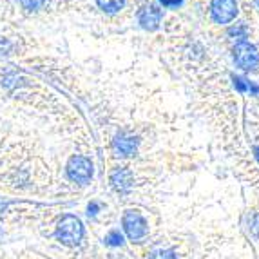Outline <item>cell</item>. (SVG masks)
I'll return each mask as SVG.
<instances>
[{
	"mask_svg": "<svg viewBox=\"0 0 259 259\" xmlns=\"http://www.w3.org/2000/svg\"><path fill=\"white\" fill-rule=\"evenodd\" d=\"M229 35L234 36V40H238L239 42H246V38H248V29H246V26H243V24H239V26H234L229 29Z\"/></svg>",
	"mask_w": 259,
	"mask_h": 259,
	"instance_id": "cell-11",
	"label": "cell"
},
{
	"mask_svg": "<svg viewBox=\"0 0 259 259\" xmlns=\"http://www.w3.org/2000/svg\"><path fill=\"white\" fill-rule=\"evenodd\" d=\"M105 245L109 246H121L123 245V236L120 234V230H111L105 238Z\"/></svg>",
	"mask_w": 259,
	"mask_h": 259,
	"instance_id": "cell-12",
	"label": "cell"
},
{
	"mask_svg": "<svg viewBox=\"0 0 259 259\" xmlns=\"http://www.w3.org/2000/svg\"><path fill=\"white\" fill-rule=\"evenodd\" d=\"M138 145L140 140L134 136V134L129 133H120L116 134V138L112 142V147H114V152L118 156H123V158H129V156H134L138 152Z\"/></svg>",
	"mask_w": 259,
	"mask_h": 259,
	"instance_id": "cell-7",
	"label": "cell"
},
{
	"mask_svg": "<svg viewBox=\"0 0 259 259\" xmlns=\"http://www.w3.org/2000/svg\"><path fill=\"white\" fill-rule=\"evenodd\" d=\"M100 210V205L96 201H91V203L87 205V216H96Z\"/></svg>",
	"mask_w": 259,
	"mask_h": 259,
	"instance_id": "cell-15",
	"label": "cell"
},
{
	"mask_svg": "<svg viewBox=\"0 0 259 259\" xmlns=\"http://www.w3.org/2000/svg\"><path fill=\"white\" fill-rule=\"evenodd\" d=\"M96 4L105 13H116L125 6V0H96Z\"/></svg>",
	"mask_w": 259,
	"mask_h": 259,
	"instance_id": "cell-9",
	"label": "cell"
},
{
	"mask_svg": "<svg viewBox=\"0 0 259 259\" xmlns=\"http://www.w3.org/2000/svg\"><path fill=\"white\" fill-rule=\"evenodd\" d=\"M22 8L29 11V13H35V11H40L48 6V0H20Z\"/></svg>",
	"mask_w": 259,
	"mask_h": 259,
	"instance_id": "cell-10",
	"label": "cell"
},
{
	"mask_svg": "<svg viewBox=\"0 0 259 259\" xmlns=\"http://www.w3.org/2000/svg\"><path fill=\"white\" fill-rule=\"evenodd\" d=\"M254 4H255V6H257V8H259V0H254Z\"/></svg>",
	"mask_w": 259,
	"mask_h": 259,
	"instance_id": "cell-17",
	"label": "cell"
},
{
	"mask_svg": "<svg viewBox=\"0 0 259 259\" xmlns=\"http://www.w3.org/2000/svg\"><path fill=\"white\" fill-rule=\"evenodd\" d=\"M149 259H176V252L170 248H158L152 252Z\"/></svg>",
	"mask_w": 259,
	"mask_h": 259,
	"instance_id": "cell-13",
	"label": "cell"
},
{
	"mask_svg": "<svg viewBox=\"0 0 259 259\" xmlns=\"http://www.w3.org/2000/svg\"><path fill=\"white\" fill-rule=\"evenodd\" d=\"M238 15V2L236 0H212L210 17L218 24H229Z\"/></svg>",
	"mask_w": 259,
	"mask_h": 259,
	"instance_id": "cell-5",
	"label": "cell"
},
{
	"mask_svg": "<svg viewBox=\"0 0 259 259\" xmlns=\"http://www.w3.org/2000/svg\"><path fill=\"white\" fill-rule=\"evenodd\" d=\"M232 56H234L236 65L243 71L254 69V67H257V64H259V51L254 44H250V42L236 44L232 49Z\"/></svg>",
	"mask_w": 259,
	"mask_h": 259,
	"instance_id": "cell-3",
	"label": "cell"
},
{
	"mask_svg": "<svg viewBox=\"0 0 259 259\" xmlns=\"http://www.w3.org/2000/svg\"><path fill=\"white\" fill-rule=\"evenodd\" d=\"M83 238V225L80 218L74 214H65L56 227V239L62 245L67 246H76Z\"/></svg>",
	"mask_w": 259,
	"mask_h": 259,
	"instance_id": "cell-1",
	"label": "cell"
},
{
	"mask_svg": "<svg viewBox=\"0 0 259 259\" xmlns=\"http://www.w3.org/2000/svg\"><path fill=\"white\" fill-rule=\"evenodd\" d=\"M161 18H163V13H161V9L158 8L156 4L143 6V8L138 11L140 26H142L143 29H147V31L158 29V27H160V24H161Z\"/></svg>",
	"mask_w": 259,
	"mask_h": 259,
	"instance_id": "cell-6",
	"label": "cell"
},
{
	"mask_svg": "<svg viewBox=\"0 0 259 259\" xmlns=\"http://www.w3.org/2000/svg\"><path fill=\"white\" fill-rule=\"evenodd\" d=\"M255 156H257V160H259V149H255Z\"/></svg>",
	"mask_w": 259,
	"mask_h": 259,
	"instance_id": "cell-16",
	"label": "cell"
},
{
	"mask_svg": "<svg viewBox=\"0 0 259 259\" xmlns=\"http://www.w3.org/2000/svg\"><path fill=\"white\" fill-rule=\"evenodd\" d=\"M160 4L163 8H178V6L183 4V0H160Z\"/></svg>",
	"mask_w": 259,
	"mask_h": 259,
	"instance_id": "cell-14",
	"label": "cell"
},
{
	"mask_svg": "<svg viewBox=\"0 0 259 259\" xmlns=\"http://www.w3.org/2000/svg\"><path fill=\"white\" fill-rule=\"evenodd\" d=\"M121 225L131 241H140L147 236V221L138 210H127L121 218Z\"/></svg>",
	"mask_w": 259,
	"mask_h": 259,
	"instance_id": "cell-4",
	"label": "cell"
},
{
	"mask_svg": "<svg viewBox=\"0 0 259 259\" xmlns=\"http://www.w3.org/2000/svg\"><path fill=\"white\" fill-rule=\"evenodd\" d=\"M133 183H134V176H133V170L127 167H118L114 168L111 172V185L112 189L120 192V194H125L133 189Z\"/></svg>",
	"mask_w": 259,
	"mask_h": 259,
	"instance_id": "cell-8",
	"label": "cell"
},
{
	"mask_svg": "<svg viewBox=\"0 0 259 259\" xmlns=\"http://www.w3.org/2000/svg\"><path fill=\"white\" fill-rule=\"evenodd\" d=\"M65 172L71 182L80 183V185H85V183L91 182L93 178V161L85 156L74 154L67 161V167H65Z\"/></svg>",
	"mask_w": 259,
	"mask_h": 259,
	"instance_id": "cell-2",
	"label": "cell"
}]
</instances>
